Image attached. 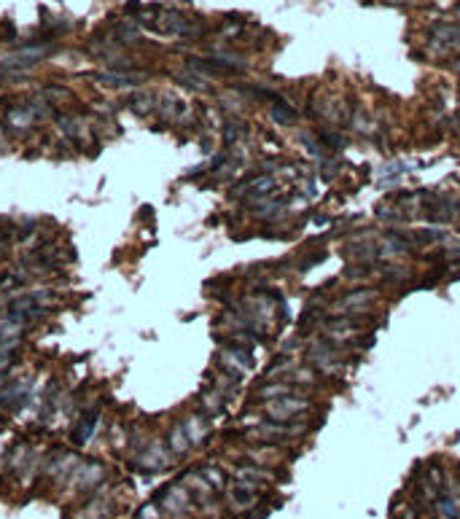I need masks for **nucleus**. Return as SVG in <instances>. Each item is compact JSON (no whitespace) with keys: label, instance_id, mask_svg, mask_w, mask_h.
<instances>
[{"label":"nucleus","instance_id":"9","mask_svg":"<svg viewBox=\"0 0 460 519\" xmlns=\"http://www.w3.org/2000/svg\"><path fill=\"white\" fill-rule=\"evenodd\" d=\"M199 476H202L210 487H224V482H226V476L218 468H202V471H199Z\"/></svg>","mask_w":460,"mask_h":519},{"label":"nucleus","instance_id":"7","mask_svg":"<svg viewBox=\"0 0 460 519\" xmlns=\"http://www.w3.org/2000/svg\"><path fill=\"white\" fill-rule=\"evenodd\" d=\"M318 137H321V145H323V148H331V151H342L345 145H347V140H345L339 132H321Z\"/></svg>","mask_w":460,"mask_h":519},{"label":"nucleus","instance_id":"10","mask_svg":"<svg viewBox=\"0 0 460 519\" xmlns=\"http://www.w3.org/2000/svg\"><path fill=\"white\" fill-rule=\"evenodd\" d=\"M339 170H342V162H337V159H334V162H331V159H323L321 178H323L326 183H329V181H334V178L339 175Z\"/></svg>","mask_w":460,"mask_h":519},{"label":"nucleus","instance_id":"14","mask_svg":"<svg viewBox=\"0 0 460 519\" xmlns=\"http://www.w3.org/2000/svg\"><path fill=\"white\" fill-rule=\"evenodd\" d=\"M323 258H326V253H315V258H307V261H304V264H302V267H299V269H302V272H307V269H312V267H315V264H321Z\"/></svg>","mask_w":460,"mask_h":519},{"label":"nucleus","instance_id":"13","mask_svg":"<svg viewBox=\"0 0 460 519\" xmlns=\"http://www.w3.org/2000/svg\"><path fill=\"white\" fill-rule=\"evenodd\" d=\"M178 81H181L183 86H189V89H208V86H205V81L202 78H194V76H178Z\"/></svg>","mask_w":460,"mask_h":519},{"label":"nucleus","instance_id":"1","mask_svg":"<svg viewBox=\"0 0 460 519\" xmlns=\"http://www.w3.org/2000/svg\"><path fill=\"white\" fill-rule=\"evenodd\" d=\"M307 409H310V401L291 393V396L275 398V401L266 404V417H269L272 422H291L293 417L304 415Z\"/></svg>","mask_w":460,"mask_h":519},{"label":"nucleus","instance_id":"6","mask_svg":"<svg viewBox=\"0 0 460 519\" xmlns=\"http://www.w3.org/2000/svg\"><path fill=\"white\" fill-rule=\"evenodd\" d=\"M186 436H189L191 444H199L205 436H208V420H202V417H194V420L189 422V428H183Z\"/></svg>","mask_w":460,"mask_h":519},{"label":"nucleus","instance_id":"3","mask_svg":"<svg viewBox=\"0 0 460 519\" xmlns=\"http://www.w3.org/2000/svg\"><path fill=\"white\" fill-rule=\"evenodd\" d=\"M377 299V291L374 288H358V291H350L347 296L342 299V310H361V307H366L369 302H374Z\"/></svg>","mask_w":460,"mask_h":519},{"label":"nucleus","instance_id":"2","mask_svg":"<svg viewBox=\"0 0 460 519\" xmlns=\"http://www.w3.org/2000/svg\"><path fill=\"white\" fill-rule=\"evenodd\" d=\"M431 35H433V41H439V51L458 49V46H460V27H458V24L439 22V24H433V27H431Z\"/></svg>","mask_w":460,"mask_h":519},{"label":"nucleus","instance_id":"15","mask_svg":"<svg viewBox=\"0 0 460 519\" xmlns=\"http://www.w3.org/2000/svg\"><path fill=\"white\" fill-rule=\"evenodd\" d=\"M455 70L460 73V57H458V62H455Z\"/></svg>","mask_w":460,"mask_h":519},{"label":"nucleus","instance_id":"5","mask_svg":"<svg viewBox=\"0 0 460 519\" xmlns=\"http://www.w3.org/2000/svg\"><path fill=\"white\" fill-rule=\"evenodd\" d=\"M248 135V126L245 124H239V121H226L224 124V143L226 145H234L239 137H245Z\"/></svg>","mask_w":460,"mask_h":519},{"label":"nucleus","instance_id":"8","mask_svg":"<svg viewBox=\"0 0 460 519\" xmlns=\"http://www.w3.org/2000/svg\"><path fill=\"white\" fill-rule=\"evenodd\" d=\"M170 447H172V452H178V455H183V452L191 447V441H189V436H186V430H183V428H175V430H172V436H170Z\"/></svg>","mask_w":460,"mask_h":519},{"label":"nucleus","instance_id":"12","mask_svg":"<svg viewBox=\"0 0 460 519\" xmlns=\"http://www.w3.org/2000/svg\"><path fill=\"white\" fill-rule=\"evenodd\" d=\"M369 272H371V264H355V267L347 269V277L350 280H361V277L369 275Z\"/></svg>","mask_w":460,"mask_h":519},{"label":"nucleus","instance_id":"4","mask_svg":"<svg viewBox=\"0 0 460 519\" xmlns=\"http://www.w3.org/2000/svg\"><path fill=\"white\" fill-rule=\"evenodd\" d=\"M269 116H272V121H277L280 126H288V124L296 121V110H293L283 97H280L277 103L269 105Z\"/></svg>","mask_w":460,"mask_h":519},{"label":"nucleus","instance_id":"11","mask_svg":"<svg viewBox=\"0 0 460 519\" xmlns=\"http://www.w3.org/2000/svg\"><path fill=\"white\" fill-rule=\"evenodd\" d=\"M302 143L307 145V154H310L312 159H321V162H323V159H326V151H323V145H321V143H318V140H315V137H310V135H304V137H302Z\"/></svg>","mask_w":460,"mask_h":519}]
</instances>
